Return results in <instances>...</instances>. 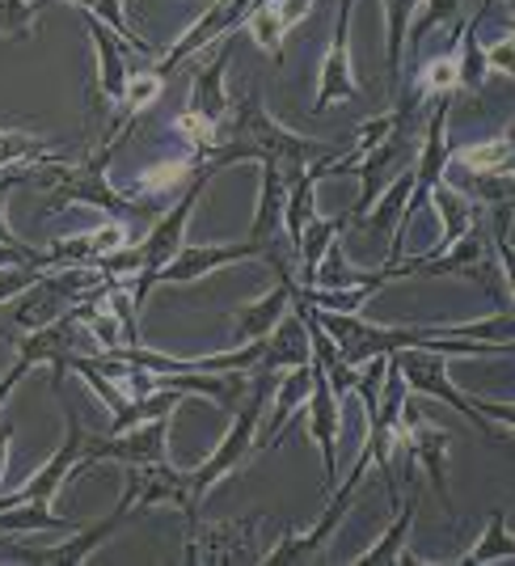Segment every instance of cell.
<instances>
[{
  "mask_svg": "<svg viewBox=\"0 0 515 566\" xmlns=\"http://www.w3.org/2000/svg\"><path fill=\"white\" fill-rule=\"evenodd\" d=\"M389 364H393V373H398L401 385H406V394H435V398L448 401L452 410L469 415V423L477 427L491 444L503 440V431H512V423H515L512 406H494V401L461 394V389L448 380V364L440 352H431V347H401V352L389 355Z\"/></svg>",
  "mask_w": 515,
  "mask_h": 566,
  "instance_id": "obj_1",
  "label": "cell"
},
{
  "mask_svg": "<svg viewBox=\"0 0 515 566\" xmlns=\"http://www.w3.org/2000/svg\"><path fill=\"white\" fill-rule=\"evenodd\" d=\"M266 389H271V373H254V377H250V398L241 401L229 436L216 444V452H211L203 465L182 470V482H187V524H195V512H199V503H203V495H208L211 486H216L224 473H233L237 465L254 452L258 415H262V406H266Z\"/></svg>",
  "mask_w": 515,
  "mask_h": 566,
  "instance_id": "obj_2",
  "label": "cell"
},
{
  "mask_svg": "<svg viewBox=\"0 0 515 566\" xmlns=\"http://www.w3.org/2000/svg\"><path fill=\"white\" fill-rule=\"evenodd\" d=\"M233 34H224V39H216L211 48H203L199 55H190V115L208 118L216 123L220 132H224V123H229V111H233V97L224 90V72H229V60H233Z\"/></svg>",
  "mask_w": 515,
  "mask_h": 566,
  "instance_id": "obj_3",
  "label": "cell"
},
{
  "mask_svg": "<svg viewBox=\"0 0 515 566\" xmlns=\"http://www.w3.org/2000/svg\"><path fill=\"white\" fill-rule=\"evenodd\" d=\"M401 444H406V452H410V461L422 465V473H431L435 495H440V503L448 507L452 499H448L444 461H448V444H452V436H448L444 427L431 423V419H427L410 398L401 401Z\"/></svg>",
  "mask_w": 515,
  "mask_h": 566,
  "instance_id": "obj_4",
  "label": "cell"
},
{
  "mask_svg": "<svg viewBox=\"0 0 515 566\" xmlns=\"http://www.w3.org/2000/svg\"><path fill=\"white\" fill-rule=\"evenodd\" d=\"M351 9L355 0H338V25H334V48L326 55V69L317 81V102H313V115H326L334 102L359 94V81L351 72Z\"/></svg>",
  "mask_w": 515,
  "mask_h": 566,
  "instance_id": "obj_5",
  "label": "cell"
},
{
  "mask_svg": "<svg viewBox=\"0 0 515 566\" xmlns=\"http://www.w3.org/2000/svg\"><path fill=\"white\" fill-rule=\"evenodd\" d=\"M275 245V241H271ZM266 241H237V245H182L174 259L165 262L161 271H157V283H190L199 280V275H211L216 266H224V262H237V259H271L275 250H271Z\"/></svg>",
  "mask_w": 515,
  "mask_h": 566,
  "instance_id": "obj_6",
  "label": "cell"
},
{
  "mask_svg": "<svg viewBox=\"0 0 515 566\" xmlns=\"http://www.w3.org/2000/svg\"><path fill=\"white\" fill-rule=\"evenodd\" d=\"M81 436H85V427H81V419H76V410H69V440H64V449L55 452V457H51L48 465L34 473L25 486L9 491V495H0V507H13V503L51 507V503H55V495L64 491V482H69L76 457H81Z\"/></svg>",
  "mask_w": 515,
  "mask_h": 566,
  "instance_id": "obj_7",
  "label": "cell"
},
{
  "mask_svg": "<svg viewBox=\"0 0 515 566\" xmlns=\"http://www.w3.org/2000/svg\"><path fill=\"white\" fill-rule=\"evenodd\" d=\"M308 436H313V444L322 449V461H326V473H329V486H334V461H338V431H343V419H338V394H334V385H329L326 368L308 355Z\"/></svg>",
  "mask_w": 515,
  "mask_h": 566,
  "instance_id": "obj_8",
  "label": "cell"
},
{
  "mask_svg": "<svg viewBox=\"0 0 515 566\" xmlns=\"http://www.w3.org/2000/svg\"><path fill=\"white\" fill-rule=\"evenodd\" d=\"M313 13V0H258L254 9L241 18L237 34H250L258 48L266 51L275 64L283 60V39L292 25H301Z\"/></svg>",
  "mask_w": 515,
  "mask_h": 566,
  "instance_id": "obj_9",
  "label": "cell"
},
{
  "mask_svg": "<svg viewBox=\"0 0 515 566\" xmlns=\"http://www.w3.org/2000/svg\"><path fill=\"white\" fill-rule=\"evenodd\" d=\"M292 308V271H280V287L271 296H262L254 305H237L233 308V347L241 343H254L262 334L275 331L283 313Z\"/></svg>",
  "mask_w": 515,
  "mask_h": 566,
  "instance_id": "obj_10",
  "label": "cell"
},
{
  "mask_svg": "<svg viewBox=\"0 0 515 566\" xmlns=\"http://www.w3.org/2000/svg\"><path fill=\"white\" fill-rule=\"evenodd\" d=\"M85 25H90V39H94V51H97V90L106 102H123V90H127V81H132V72H127V60H123V48H118L115 39H111V30L97 22L94 13H85Z\"/></svg>",
  "mask_w": 515,
  "mask_h": 566,
  "instance_id": "obj_11",
  "label": "cell"
},
{
  "mask_svg": "<svg viewBox=\"0 0 515 566\" xmlns=\"http://www.w3.org/2000/svg\"><path fill=\"white\" fill-rule=\"evenodd\" d=\"M308 364L305 368H292V373H283L280 385H275V423H271V431L266 436H258L254 449H275L280 444V436L287 431V423H292V410L296 406H305L308 398Z\"/></svg>",
  "mask_w": 515,
  "mask_h": 566,
  "instance_id": "obj_12",
  "label": "cell"
},
{
  "mask_svg": "<svg viewBox=\"0 0 515 566\" xmlns=\"http://www.w3.org/2000/svg\"><path fill=\"white\" fill-rule=\"evenodd\" d=\"M414 503H419L414 495L406 499V503H398V516H393V524H389V533H385V537H380L372 549H364V554L355 558V566H398V563H410V558H406V533H410V524H414Z\"/></svg>",
  "mask_w": 515,
  "mask_h": 566,
  "instance_id": "obj_13",
  "label": "cell"
},
{
  "mask_svg": "<svg viewBox=\"0 0 515 566\" xmlns=\"http://www.w3.org/2000/svg\"><path fill=\"white\" fill-rule=\"evenodd\" d=\"M0 533H76V524L64 516H55L48 507H34V503H13V507H0Z\"/></svg>",
  "mask_w": 515,
  "mask_h": 566,
  "instance_id": "obj_14",
  "label": "cell"
},
{
  "mask_svg": "<svg viewBox=\"0 0 515 566\" xmlns=\"http://www.w3.org/2000/svg\"><path fill=\"white\" fill-rule=\"evenodd\" d=\"M515 545H512V528H507V516L503 512H491V524L482 533V542L469 549L461 566H486V563H512Z\"/></svg>",
  "mask_w": 515,
  "mask_h": 566,
  "instance_id": "obj_15",
  "label": "cell"
},
{
  "mask_svg": "<svg viewBox=\"0 0 515 566\" xmlns=\"http://www.w3.org/2000/svg\"><path fill=\"white\" fill-rule=\"evenodd\" d=\"M456 166H469V174H507L512 166V136H494V140L469 144L461 153H452Z\"/></svg>",
  "mask_w": 515,
  "mask_h": 566,
  "instance_id": "obj_16",
  "label": "cell"
},
{
  "mask_svg": "<svg viewBox=\"0 0 515 566\" xmlns=\"http://www.w3.org/2000/svg\"><path fill=\"white\" fill-rule=\"evenodd\" d=\"M461 90V51L452 48L448 55H435L419 76V97H452Z\"/></svg>",
  "mask_w": 515,
  "mask_h": 566,
  "instance_id": "obj_17",
  "label": "cell"
},
{
  "mask_svg": "<svg viewBox=\"0 0 515 566\" xmlns=\"http://www.w3.org/2000/svg\"><path fill=\"white\" fill-rule=\"evenodd\" d=\"M199 169H195V161H187V157H178V161H161V166H148L140 174V195L144 199H161V195H169L174 187H182V182H190Z\"/></svg>",
  "mask_w": 515,
  "mask_h": 566,
  "instance_id": "obj_18",
  "label": "cell"
},
{
  "mask_svg": "<svg viewBox=\"0 0 515 566\" xmlns=\"http://www.w3.org/2000/svg\"><path fill=\"white\" fill-rule=\"evenodd\" d=\"M48 0H0V39H30Z\"/></svg>",
  "mask_w": 515,
  "mask_h": 566,
  "instance_id": "obj_19",
  "label": "cell"
},
{
  "mask_svg": "<svg viewBox=\"0 0 515 566\" xmlns=\"http://www.w3.org/2000/svg\"><path fill=\"white\" fill-rule=\"evenodd\" d=\"M161 76L148 69V72H132V81H127V90H123V102H118V111H123V118H136L140 111H148L153 102H157V94H161Z\"/></svg>",
  "mask_w": 515,
  "mask_h": 566,
  "instance_id": "obj_20",
  "label": "cell"
},
{
  "mask_svg": "<svg viewBox=\"0 0 515 566\" xmlns=\"http://www.w3.org/2000/svg\"><path fill=\"white\" fill-rule=\"evenodd\" d=\"M419 4H422V18L414 22V34H427L431 25L456 22V13H461V0H419Z\"/></svg>",
  "mask_w": 515,
  "mask_h": 566,
  "instance_id": "obj_21",
  "label": "cell"
},
{
  "mask_svg": "<svg viewBox=\"0 0 515 566\" xmlns=\"http://www.w3.org/2000/svg\"><path fill=\"white\" fill-rule=\"evenodd\" d=\"M482 60H486V72L512 76V34H503V43H494V48L482 51Z\"/></svg>",
  "mask_w": 515,
  "mask_h": 566,
  "instance_id": "obj_22",
  "label": "cell"
},
{
  "mask_svg": "<svg viewBox=\"0 0 515 566\" xmlns=\"http://www.w3.org/2000/svg\"><path fill=\"white\" fill-rule=\"evenodd\" d=\"M9 440H13V423L0 419V486H4V461H9Z\"/></svg>",
  "mask_w": 515,
  "mask_h": 566,
  "instance_id": "obj_23",
  "label": "cell"
},
{
  "mask_svg": "<svg viewBox=\"0 0 515 566\" xmlns=\"http://www.w3.org/2000/svg\"><path fill=\"white\" fill-rule=\"evenodd\" d=\"M9 537H13V533H0V549H4V542H9Z\"/></svg>",
  "mask_w": 515,
  "mask_h": 566,
  "instance_id": "obj_24",
  "label": "cell"
}]
</instances>
